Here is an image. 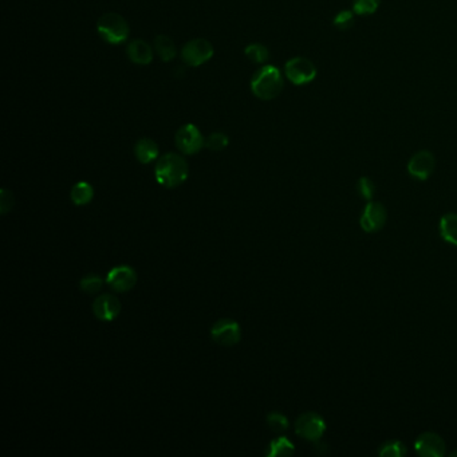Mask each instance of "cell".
<instances>
[{
    "mask_svg": "<svg viewBox=\"0 0 457 457\" xmlns=\"http://www.w3.org/2000/svg\"><path fill=\"white\" fill-rule=\"evenodd\" d=\"M407 447L398 440H390L380 448V456L403 457L407 455Z\"/></svg>",
    "mask_w": 457,
    "mask_h": 457,
    "instance_id": "44dd1931",
    "label": "cell"
},
{
    "mask_svg": "<svg viewBox=\"0 0 457 457\" xmlns=\"http://www.w3.org/2000/svg\"><path fill=\"white\" fill-rule=\"evenodd\" d=\"M439 231L442 240L457 247V213H447L440 219Z\"/></svg>",
    "mask_w": 457,
    "mask_h": 457,
    "instance_id": "2e32d148",
    "label": "cell"
},
{
    "mask_svg": "<svg viewBox=\"0 0 457 457\" xmlns=\"http://www.w3.org/2000/svg\"><path fill=\"white\" fill-rule=\"evenodd\" d=\"M213 46L207 39H193L184 45L181 58L186 66L197 68L213 57Z\"/></svg>",
    "mask_w": 457,
    "mask_h": 457,
    "instance_id": "5b68a950",
    "label": "cell"
},
{
    "mask_svg": "<svg viewBox=\"0 0 457 457\" xmlns=\"http://www.w3.org/2000/svg\"><path fill=\"white\" fill-rule=\"evenodd\" d=\"M267 424H269V426L271 428L272 430L276 432V433L287 430V417L285 414H282V413H270L267 416Z\"/></svg>",
    "mask_w": 457,
    "mask_h": 457,
    "instance_id": "4316f807",
    "label": "cell"
},
{
    "mask_svg": "<svg viewBox=\"0 0 457 457\" xmlns=\"http://www.w3.org/2000/svg\"><path fill=\"white\" fill-rule=\"evenodd\" d=\"M121 311V302L113 295H101L93 304V313L101 321H114Z\"/></svg>",
    "mask_w": 457,
    "mask_h": 457,
    "instance_id": "4fadbf2b",
    "label": "cell"
},
{
    "mask_svg": "<svg viewBox=\"0 0 457 457\" xmlns=\"http://www.w3.org/2000/svg\"><path fill=\"white\" fill-rule=\"evenodd\" d=\"M295 452V447L291 441L286 437H279L276 440L271 441L270 449L267 452L269 457L291 456Z\"/></svg>",
    "mask_w": 457,
    "mask_h": 457,
    "instance_id": "d6986e66",
    "label": "cell"
},
{
    "mask_svg": "<svg viewBox=\"0 0 457 457\" xmlns=\"http://www.w3.org/2000/svg\"><path fill=\"white\" fill-rule=\"evenodd\" d=\"M107 286L116 292H126L135 287L137 282V274L132 267L119 266L107 274L106 278Z\"/></svg>",
    "mask_w": 457,
    "mask_h": 457,
    "instance_id": "7c38bea8",
    "label": "cell"
},
{
    "mask_svg": "<svg viewBox=\"0 0 457 457\" xmlns=\"http://www.w3.org/2000/svg\"><path fill=\"white\" fill-rule=\"evenodd\" d=\"M189 174V167L186 160L176 153L161 156L156 164L154 176L160 186L176 188L186 183Z\"/></svg>",
    "mask_w": 457,
    "mask_h": 457,
    "instance_id": "6da1fadb",
    "label": "cell"
},
{
    "mask_svg": "<svg viewBox=\"0 0 457 457\" xmlns=\"http://www.w3.org/2000/svg\"><path fill=\"white\" fill-rule=\"evenodd\" d=\"M80 287L81 290L85 292V294H89V295H94L97 292L101 291L102 287H103V280L98 275H94V274H90L85 276L81 283H80Z\"/></svg>",
    "mask_w": 457,
    "mask_h": 457,
    "instance_id": "7402d4cb",
    "label": "cell"
},
{
    "mask_svg": "<svg viewBox=\"0 0 457 457\" xmlns=\"http://www.w3.org/2000/svg\"><path fill=\"white\" fill-rule=\"evenodd\" d=\"M154 49L157 55L164 61V62H170L172 59H174L177 50L174 46V42L170 39L168 35H158L154 39Z\"/></svg>",
    "mask_w": 457,
    "mask_h": 457,
    "instance_id": "e0dca14e",
    "label": "cell"
},
{
    "mask_svg": "<svg viewBox=\"0 0 457 457\" xmlns=\"http://www.w3.org/2000/svg\"><path fill=\"white\" fill-rule=\"evenodd\" d=\"M387 220H388V212L385 205L370 200L364 208L359 224L365 232L373 234L380 231L385 225Z\"/></svg>",
    "mask_w": 457,
    "mask_h": 457,
    "instance_id": "ba28073f",
    "label": "cell"
},
{
    "mask_svg": "<svg viewBox=\"0 0 457 457\" xmlns=\"http://www.w3.org/2000/svg\"><path fill=\"white\" fill-rule=\"evenodd\" d=\"M228 137L221 132L212 133L205 138V147L212 152H220L228 147Z\"/></svg>",
    "mask_w": 457,
    "mask_h": 457,
    "instance_id": "cb8c5ba5",
    "label": "cell"
},
{
    "mask_svg": "<svg viewBox=\"0 0 457 457\" xmlns=\"http://www.w3.org/2000/svg\"><path fill=\"white\" fill-rule=\"evenodd\" d=\"M356 22V17H354V11H349V10H343V11H339L338 14L334 17V20H333V24L334 27H337L338 30H349L350 27H353Z\"/></svg>",
    "mask_w": 457,
    "mask_h": 457,
    "instance_id": "d4e9b609",
    "label": "cell"
},
{
    "mask_svg": "<svg viewBox=\"0 0 457 457\" xmlns=\"http://www.w3.org/2000/svg\"><path fill=\"white\" fill-rule=\"evenodd\" d=\"M126 54H128L129 59L136 65L147 66L152 62V47L149 46V43H147L142 39L132 40L126 47Z\"/></svg>",
    "mask_w": 457,
    "mask_h": 457,
    "instance_id": "5bb4252c",
    "label": "cell"
},
{
    "mask_svg": "<svg viewBox=\"0 0 457 457\" xmlns=\"http://www.w3.org/2000/svg\"><path fill=\"white\" fill-rule=\"evenodd\" d=\"M414 449L420 456L442 457L445 455L447 445L440 435L425 432L414 441Z\"/></svg>",
    "mask_w": 457,
    "mask_h": 457,
    "instance_id": "8fae6325",
    "label": "cell"
},
{
    "mask_svg": "<svg viewBox=\"0 0 457 457\" xmlns=\"http://www.w3.org/2000/svg\"><path fill=\"white\" fill-rule=\"evenodd\" d=\"M174 141L179 151L184 154H196L200 152L205 145V140L202 132L193 123H186L184 126H181L176 133Z\"/></svg>",
    "mask_w": 457,
    "mask_h": 457,
    "instance_id": "52a82bcc",
    "label": "cell"
},
{
    "mask_svg": "<svg viewBox=\"0 0 457 457\" xmlns=\"http://www.w3.org/2000/svg\"><path fill=\"white\" fill-rule=\"evenodd\" d=\"M244 52H246L247 58L251 62L259 63V65L260 63H264L269 59V57H270L269 49L264 45H260V43H253V45L247 46Z\"/></svg>",
    "mask_w": 457,
    "mask_h": 457,
    "instance_id": "ffe728a7",
    "label": "cell"
},
{
    "mask_svg": "<svg viewBox=\"0 0 457 457\" xmlns=\"http://www.w3.org/2000/svg\"><path fill=\"white\" fill-rule=\"evenodd\" d=\"M97 30L102 38L112 45H121L129 38V24L116 13L103 14L97 23Z\"/></svg>",
    "mask_w": 457,
    "mask_h": 457,
    "instance_id": "3957f363",
    "label": "cell"
},
{
    "mask_svg": "<svg viewBox=\"0 0 457 457\" xmlns=\"http://www.w3.org/2000/svg\"><path fill=\"white\" fill-rule=\"evenodd\" d=\"M326 430V423L318 413L308 412L301 414L295 421V432L307 441L321 440Z\"/></svg>",
    "mask_w": 457,
    "mask_h": 457,
    "instance_id": "8992f818",
    "label": "cell"
},
{
    "mask_svg": "<svg viewBox=\"0 0 457 457\" xmlns=\"http://www.w3.org/2000/svg\"><path fill=\"white\" fill-rule=\"evenodd\" d=\"M14 205V197L11 195V192H8L7 189H1L0 192V213L6 215L11 211Z\"/></svg>",
    "mask_w": 457,
    "mask_h": 457,
    "instance_id": "83f0119b",
    "label": "cell"
},
{
    "mask_svg": "<svg viewBox=\"0 0 457 457\" xmlns=\"http://www.w3.org/2000/svg\"><path fill=\"white\" fill-rule=\"evenodd\" d=\"M94 197V189L89 183L81 181L71 189V202L75 205H86Z\"/></svg>",
    "mask_w": 457,
    "mask_h": 457,
    "instance_id": "ac0fdd59",
    "label": "cell"
},
{
    "mask_svg": "<svg viewBox=\"0 0 457 457\" xmlns=\"http://www.w3.org/2000/svg\"><path fill=\"white\" fill-rule=\"evenodd\" d=\"M435 167H436V158L433 153L429 151H420L410 157L407 163V173L420 181H425L430 177Z\"/></svg>",
    "mask_w": 457,
    "mask_h": 457,
    "instance_id": "9c48e42d",
    "label": "cell"
},
{
    "mask_svg": "<svg viewBox=\"0 0 457 457\" xmlns=\"http://www.w3.org/2000/svg\"><path fill=\"white\" fill-rule=\"evenodd\" d=\"M135 154L140 163L151 164L158 157V145L151 138L138 140L135 147Z\"/></svg>",
    "mask_w": 457,
    "mask_h": 457,
    "instance_id": "9a60e30c",
    "label": "cell"
},
{
    "mask_svg": "<svg viewBox=\"0 0 457 457\" xmlns=\"http://www.w3.org/2000/svg\"><path fill=\"white\" fill-rule=\"evenodd\" d=\"M212 339L221 346H234L240 342L241 331L239 323L232 320H220L216 322L211 330Z\"/></svg>",
    "mask_w": 457,
    "mask_h": 457,
    "instance_id": "30bf717a",
    "label": "cell"
},
{
    "mask_svg": "<svg viewBox=\"0 0 457 457\" xmlns=\"http://www.w3.org/2000/svg\"><path fill=\"white\" fill-rule=\"evenodd\" d=\"M283 85L285 82L282 73L279 71V68L272 65H266L259 68L251 80V90L255 97L263 101L276 98L282 93Z\"/></svg>",
    "mask_w": 457,
    "mask_h": 457,
    "instance_id": "7a4b0ae2",
    "label": "cell"
},
{
    "mask_svg": "<svg viewBox=\"0 0 457 457\" xmlns=\"http://www.w3.org/2000/svg\"><path fill=\"white\" fill-rule=\"evenodd\" d=\"M451 456H452V457L456 456L457 457V451H455V452H452V454H451Z\"/></svg>",
    "mask_w": 457,
    "mask_h": 457,
    "instance_id": "f1b7e54d",
    "label": "cell"
},
{
    "mask_svg": "<svg viewBox=\"0 0 457 457\" xmlns=\"http://www.w3.org/2000/svg\"><path fill=\"white\" fill-rule=\"evenodd\" d=\"M381 4V0H353V11L357 15H372Z\"/></svg>",
    "mask_w": 457,
    "mask_h": 457,
    "instance_id": "603a6c76",
    "label": "cell"
},
{
    "mask_svg": "<svg viewBox=\"0 0 457 457\" xmlns=\"http://www.w3.org/2000/svg\"><path fill=\"white\" fill-rule=\"evenodd\" d=\"M357 190L362 199L370 202L375 195V184L369 177H361L357 183Z\"/></svg>",
    "mask_w": 457,
    "mask_h": 457,
    "instance_id": "484cf974",
    "label": "cell"
},
{
    "mask_svg": "<svg viewBox=\"0 0 457 457\" xmlns=\"http://www.w3.org/2000/svg\"><path fill=\"white\" fill-rule=\"evenodd\" d=\"M285 73L288 81L292 82L294 85H306L315 80L317 68L305 57H295L287 61L285 66Z\"/></svg>",
    "mask_w": 457,
    "mask_h": 457,
    "instance_id": "277c9868",
    "label": "cell"
}]
</instances>
